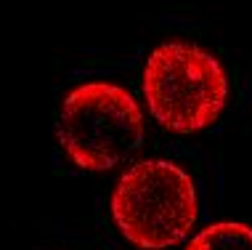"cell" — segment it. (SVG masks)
<instances>
[{"label": "cell", "mask_w": 252, "mask_h": 250, "mask_svg": "<svg viewBox=\"0 0 252 250\" xmlns=\"http://www.w3.org/2000/svg\"><path fill=\"white\" fill-rule=\"evenodd\" d=\"M56 133L59 146L74 168L104 173L141 146L144 112L125 85L85 80L61 101Z\"/></svg>", "instance_id": "cell-1"}, {"label": "cell", "mask_w": 252, "mask_h": 250, "mask_svg": "<svg viewBox=\"0 0 252 250\" xmlns=\"http://www.w3.org/2000/svg\"><path fill=\"white\" fill-rule=\"evenodd\" d=\"M146 107L162 128L196 133L220 117L228 101V75L210 51L183 40L159 43L141 72Z\"/></svg>", "instance_id": "cell-2"}, {"label": "cell", "mask_w": 252, "mask_h": 250, "mask_svg": "<svg viewBox=\"0 0 252 250\" xmlns=\"http://www.w3.org/2000/svg\"><path fill=\"white\" fill-rule=\"evenodd\" d=\"M112 218L122 237L141 250L181 245L199 218L191 176L170 160L133 163L112 192Z\"/></svg>", "instance_id": "cell-3"}, {"label": "cell", "mask_w": 252, "mask_h": 250, "mask_svg": "<svg viewBox=\"0 0 252 250\" xmlns=\"http://www.w3.org/2000/svg\"><path fill=\"white\" fill-rule=\"evenodd\" d=\"M186 250H252V226L220 221L202 229Z\"/></svg>", "instance_id": "cell-4"}]
</instances>
